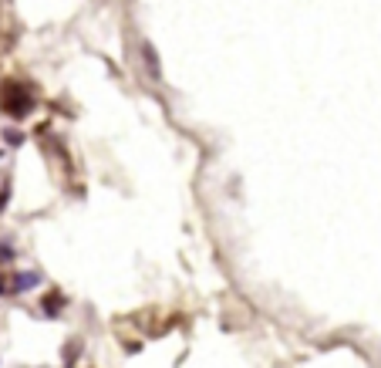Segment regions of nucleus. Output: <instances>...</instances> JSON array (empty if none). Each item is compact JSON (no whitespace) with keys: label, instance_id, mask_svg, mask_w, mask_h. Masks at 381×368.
Here are the masks:
<instances>
[{"label":"nucleus","instance_id":"1","mask_svg":"<svg viewBox=\"0 0 381 368\" xmlns=\"http://www.w3.org/2000/svg\"><path fill=\"white\" fill-rule=\"evenodd\" d=\"M0 108L7 112V115H14V119H21V115H27L31 108H34V98H31V91H3L0 88Z\"/></svg>","mask_w":381,"mask_h":368},{"label":"nucleus","instance_id":"9","mask_svg":"<svg viewBox=\"0 0 381 368\" xmlns=\"http://www.w3.org/2000/svg\"><path fill=\"white\" fill-rule=\"evenodd\" d=\"M0 159H3V149H0Z\"/></svg>","mask_w":381,"mask_h":368},{"label":"nucleus","instance_id":"5","mask_svg":"<svg viewBox=\"0 0 381 368\" xmlns=\"http://www.w3.org/2000/svg\"><path fill=\"white\" fill-rule=\"evenodd\" d=\"M14 257H17V253H14V246L0 244V267H3V264H14Z\"/></svg>","mask_w":381,"mask_h":368},{"label":"nucleus","instance_id":"8","mask_svg":"<svg viewBox=\"0 0 381 368\" xmlns=\"http://www.w3.org/2000/svg\"><path fill=\"white\" fill-rule=\"evenodd\" d=\"M0 294H10V281H7L3 274H0Z\"/></svg>","mask_w":381,"mask_h":368},{"label":"nucleus","instance_id":"7","mask_svg":"<svg viewBox=\"0 0 381 368\" xmlns=\"http://www.w3.org/2000/svg\"><path fill=\"white\" fill-rule=\"evenodd\" d=\"M7 203H10V186H3V189H0V213L7 209Z\"/></svg>","mask_w":381,"mask_h":368},{"label":"nucleus","instance_id":"3","mask_svg":"<svg viewBox=\"0 0 381 368\" xmlns=\"http://www.w3.org/2000/svg\"><path fill=\"white\" fill-rule=\"evenodd\" d=\"M139 51H142V65H146V71H149V78H162V68H159V51L152 47V41H139Z\"/></svg>","mask_w":381,"mask_h":368},{"label":"nucleus","instance_id":"4","mask_svg":"<svg viewBox=\"0 0 381 368\" xmlns=\"http://www.w3.org/2000/svg\"><path fill=\"white\" fill-rule=\"evenodd\" d=\"M41 308H44V314H47V318H58V314L65 311V294L51 290V294L44 297V304H41Z\"/></svg>","mask_w":381,"mask_h":368},{"label":"nucleus","instance_id":"2","mask_svg":"<svg viewBox=\"0 0 381 368\" xmlns=\"http://www.w3.org/2000/svg\"><path fill=\"white\" fill-rule=\"evenodd\" d=\"M34 287H41L38 271H17V274L10 277V294H27V290H34Z\"/></svg>","mask_w":381,"mask_h":368},{"label":"nucleus","instance_id":"6","mask_svg":"<svg viewBox=\"0 0 381 368\" xmlns=\"http://www.w3.org/2000/svg\"><path fill=\"white\" fill-rule=\"evenodd\" d=\"M3 139H7L10 146H21V142H24V135H21L17 128H7V132H3Z\"/></svg>","mask_w":381,"mask_h":368}]
</instances>
